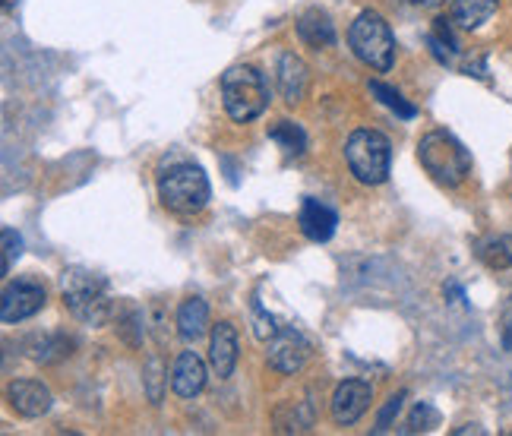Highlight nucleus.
<instances>
[{
    "mask_svg": "<svg viewBox=\"0 0 512 436\" xmlns=\"http://www.w3.org/2000/svg\"><path fill=\"white\" fill-rule=\"evenodd\" d=\"M222 105L234 124L256 121L269 105L266 76L250 64H238V67L225 70L222 73Z\"/></svg>",
    "mask_w": 512,
    "mask_h": 436,
    "instance_id": "7ed1b4c3",
    "label": "nucleus"
},
{
    "mask_svg": "<svg viewBox=\"0 0 512 436\" xmlns=\"http://www.w3.org/2000/svg\"><path fill=\"white\" fill-rule=\"evenodd\" d=\"M209 329V304L203 297H187V301L177 307V335L184 342L203 339Z\"/></svg>",
    "mask_w": 512,
    "mask_h": 436,
    "instance_id": "2eb2a0df",
    "label": "nucleus"
},
{
    "mask_svg": "<svg viewBox=\"0 0 512 436\" xmlns=\"http://www.w3.org/2000/svg\"><path fill=\"white\" fill-rule=\"evenodd\" d=\"M253 332H256V339H263V342H269L272 335L279 332V326H275V316L266 313L260 307V301H253Z\"/></svg>",
    "mask_w": 512,
    "mask_h": 436,
    "instance_id": "a878e982",
    "label": "nucleus"
},
{
    "mask_svg": "<svg viewBox=\"0 0 512 436\" xmlns=\"http://www.w3.org/2000/svg\"><path fill=\"white\" fill-rule=\"evenodd\" d=\"M348 45L361 64L370 70L386 73L396 64V35L377 10H364L348 29Z\"/></svg>",
    "mask_w": 512,
    "mask_h": 436,
    "instance_id": "39448f33",
    "label": "nucleus"
},
{
    "mask_svg": "<svg viewBox=\"0 0 512 436\" xmlns=\"http://www.w3.org/2000/svg\"><path fill=\"white\" fill-rule=\"evenodd\" d=\"M269 140H275L282 146V152L288 158H301L307 152V133L294 124V121H279L269 127Z\"/></svg>",
    "mask_w": 512,
    "mask_h": 436,
    "instance_id": "6ab92c4d",
    "label": "nucleus"
},
{
    "mask_svg": "<svg viewBox=\"0 0 512 436\" xmlns=\"http://www.w3.org/2000/svg\"><path fill=\"white\" fill-rule=\"evenodd\" d=\"M73 348V339H67V335H42V339L35 342V351H32V358L38 364H57V361H64L67 354Z\"/></svg>",
    "mask_w": 512,
    "mask_h": 436,
    "instance_id": "412c9836",
    "label": "nucleus"
},
{
    "mask_svg": "<svg viewBox=\"0 0 512 436\" xmlns=\"http://www.w3.org/2000/svg\"><path fill=\"white\" fill-rule=\"evenodd\" d=\"M209 177L193 162H174L159 171V200L174 215H196L209 203Z\"/></svg>",
    "mask_w": 512,
    "mask_h": 436,
    "instance_id": "f03ea898",
    "label": "nucleus"
},
{
    "mask_svg": "<svg viewBox=\"0 0 512 436\" xmlns=\"http://www.w3.org/2000/svg\"><path fill=\"white\" fill-rule=\"evenodd\" d=\"M411 4H418V7H443L446 0H411Z\"/></svg>",
    "mask_w": 512,
    "mask_h": 436,
    "instance_id": "cd10ccee",
    "label": "nucleus"
},
{
    "mask_svg": "<svg viewBox=\"0 0 512 436\" xmlns=\"http://www.w3.org/2000/svg\"><path fill=\"white\" fill-rule=\"evenodd\" d=\"M370 402H373V386L367 380H345L332 392V402H329L332 421L339 427H354L367 414Z\"/></svg>",
    "mask_w": 512,
    "mask_h": 436,
    "instance_id": "1a4fd4ad",
    "label": "nucleus"
},
{
    "mask_svg": "<svg viewBox=\"0 0 512 436\" xmlns=\"http://www.w3.org/2000/svg\"><path fill=\"white\" fill-rule=\"evenodd\" d=\"M405 395H408V392H396V395H389V402L380 408V418H377V427H373V433H386V430L392 427V421H396V418H399V411H402Z\"/></svg>",
    "mask_w": 512,
    "mask_h": 436,
    "instance_id": "393cba45",
    "label": "nucleus"
},
{
    "mask_svg": "<svg viewBox=\"0 0 512 436\" xmlns=\"http://www.w3.org/2000/svg\"><path fill=\"white\" fill-rule=\"evenodd\" d=\"M48 294L45 285L35 282V279H16L4 288V297H0V320L7 326L13 323H23L29 316H35L38 310L45 307Z\"/></svg>",
    "mask_w": 512,
    "mask_h": 436,
    "instance_id": "0eeeda50",
    "label": "nucleus"
},
{
    "mask_svg": "<svg viewBox=\"0 0 512 436\" xmlns=\"http://www.w3.org/2000/svg\"><path fill=\"white\" fill-rule=\"evenodd\" d=\"M209 364L215 370L219 380H228L238 367V329L231 323H219L212 326V335H209Z\"/></svg>",
    "mask_w": 512,
    "mask_h": 436,
    "instance_id": "9b49d317",
    "label": "nucleus"
},
{
    "mask_svg": "<svg viewBox=\"0 0 512 436\" xmlns=\"http://www.w3.org/2000/svg\"><path fill=\"white\" fill-rule=\"evenodd\" d=\"M421 168L443 187H459L471 174V152L446 130H430L418 143Z\"/></svg>",
    "mask_w": 512,
    "mask_h": 436,
    "instance_id": "20e7f679",
    "label": "nucleus"
},
{
    "mask_svg": "<svg viewBox=\"0 0 512 436\" xmlns=\"http://www.w3.org/2000/svg\"><path fill=\"white\" fill-rule=\"evenodd\" d=\"M165 367L159 358H149L146 367H143V386H146V395H149V402L152 405H159L162 402V395H165Z\"/></svg>",
    "mask_w": 512,
    "mask_h": 436,
    "instance_id": "4be33fe9",
    "label": "nucleus"
},
{
    "mask_svg": "<svg viewBox=\"0 0 512 436\" xmlns=\"http://www.w3.org/2000/svg\"><path fill=\"white\" fill-rule=\"evenodd\" d=\"M345 162L354 181L377 187L389 177L392 168V143L380 130H354L345 143Z\"/></svg>",
    "mask_w": 512,
    "mask_h": 436,
    "instance_id": "423d86ee",
    "label": "nucleus"
},
{
    "mask_svg": "<svg viewBox=\"0 0 512 436\" xmlns=\"http://www.w3.org/2000/svg\"><path fill=\"white\" fill-rule=\"evenodd\" d=\"M370 95L377 98L380 105H386L392 114L396 117H402V121H411V117L418 114V108L411 105V102H405V95L399 92V89H392V86H386L383 79H370Z\"/></svg>",
    "mask_w": 512,
    "mask_h": 436,
    "instance_id": "aec40b11",
    "label": "nucleus"
},
{
    "mask_svg": "<svg viewBox=\"0 0 512 436\" xmlns=\"http://www.w3.org/2000/svg\"><path fill=\"white\" fill-rule=\"evenodd\" d=\"M7 399L10 408L16 414H23V418H42L54 405V395L42 380H13L7 389Z\"/></svg>",
    "mask_w": 512,
    "mask_h": 436,
    "instance_id": "9d476101",
    "label": "nucleus"
},
{
    "mask_svg": "<svg viewBox=\"0 0 512 436\" xmlns=\"http://www.w3.org/2000/svg\"><path fill=\"white\" fill-rule=\"evenodd\" d=\"M61 294H64L67 310L86 326H105L114 316L108 282L89 269H67L61 275Z\"/></svg>",
    "mask_w": 512,
    "mask_h": 436,
    "instance_id": "f257e3e1",
    "label": "nucleus"
},
{
    "mask_svg": "<svg viewBox=\"0 0 512 436\" xmlns=\"http://www.w3.org/2000/svg\"><path fill=\"white\" fill-rule=\"evenodd\" d=\"M298 35H301V42L310 45V48L336 45V26H332V19L326 13H320V10H307L298 19Z\"/></svg>",
    "mask_w": 512,
    "mask_h": 436,
    "instance_id": "f3484780",
    "label": "nucleus"
},
{
    "mask_svg": "<svg viewBox=\"0 0 512 436\" xmlns=\"http://www.w3.org/2000/svg\"><path fill=\"white\" fill-rule=\"evenodd\" d=\"M19 256H23V237H19L13 228H4V263H0V272L10 275V269Z\"/></svg>",
    "mask_w": 512,
    "mask_h": 436,
    "instance_id": "b1692460",
    "label": "nucleus"
},
{
    "mask_svg": "<svg viewBox=\"0 0 512 436\" xmlns=\"http://www.w3.org/2000/svg\"><path fill=\"white\" fill-rule=\"evenodd\" d=\"M301 231H304V237L307 241H313V244H326L332 234H336V225H339V215L332 212L326 203H320V200H307L301 203Z\"/></svg>",
    "mask_w": 512,
    "mask_h": 436,
    "instance_id": "4468645a",
    "label": "nucleus"
},
{
    "mask_svg": "<svg viewBox=\"0 0 512 436\" xmlns=\"http://www.w3.org/2000/svg\"><path fill=\"white\" fill-rule=\"evenodd\" d=\"M462 433H484V430H481L478 424H465V427H459V430H456V436H462Z\"/></svg>",
    "mask_w": 512,
    "mask_h": 436,
    "instance_id": "c85d7f7f",
    "label": "nucleus"
},
{
    "mask_svg": "<svg viewBox=\"0 0 512 436\" xmlns=\"http://www.w3.org/2000/svg\"><path fill=\"white\" fill-rule=\"evenodd\" d=\"M503 348L512 351V297H509V304L503 310Z\"/></svg>",
    "mask_w": 512,
    "mask_h": 436,
    "instance_id": "bb28decb",
    "label": "nucleus"
},
{
    "mask_svg": "<svg viewBox=\"0 0 512 436\" xmlns=\"http://www.w3.org/2000/svg\"><path fill=\"white\" fill-rule=\"evenodd\" d=\"M478 260L494 269V272H503V269H512V234H497V237H487V241L478 244Z\"/></svg>",
    "mask_w": 512,
    "mask_h": 436,
    "instance_id": "a211bd4d",
    "label": "nucleus"
},
{
    "mask_svg": "<svg viewBox=\"0 0 512 436\" xmlns=\"http://www.w3.org/2000/svg\"><path fill=\"white\" fill-rule=\"evenodd\" d=\"M206 386V364L196 351H181L171 370V389L181 399H196Z\"/></svg>",
    "mask_w": 512,
    "mask_h": 436,
    "instance_id": "f8f14e48",
    "label": "nucleus"
},
{
    "mask_svg": "<svg viewBox=\"0 0 512 436\" xmlns=\"http://www.w3.org/2000/svg\"><path fill=\"white\" fill-rule=\"evenodd\" d=\"M275 83H279V92L288 105H298L307 95V83H310V70L294 51H285L279 57V67H275Z\"/></svg>",
    "mask_w": 512,
    "mask_h": 436,
    "instance_id": "ddd939ff",
    "label": "nucleus"
},
{
    "mask_svg": "<svg viewBox=\"0 0 512 436\" xmlns=\"http://www.w3.org/2000/svg\"><path fill=\"white\" fill-rule=\"evenodd\" d=\"M440 424V411L433 408L430 402H418L415 408H411V414H408V433H427V430H433Z\"/></svg>",
    "mask_w": 512,
    "mask_h": 436,
    "instance_id": "5701e85b",
    "label": "nucleus"
},
{
    "mask_svg": "<svg viewBox=\"0 0 512 436\" xmlns=\"http://www.w3.org/2000/svg\"><path fill=\"white\" fill-rule=\"evenodd\" d=\"M497 7H500V0H452L449 19L459 29L475 32V29H481L487 23L490 16L497 13Z\"/></svg>",
    "mask_w": 512,
    "mask_h": 436,
    "instance_id": "dca6fc26",
    "label": "nucleus"
},
{
    "mask_svg": "<svg viewBox=\"0 0 512 436\" xmlns=\"http://www.w3.org/2000/svg\"><path fill=\"white\" fill-rule=\"evenodd\" d=\"M307 354H310V345L294 326H279V332H275L272 339L266 342L269 367L279 370V373H288V376L298 373L307 364Z\"/></svg>",
    "mask_w": 512,
    "mask_h": 436,
    "instance_id": "6e6552de",
    "label": "nucleus"
}]
</instances>
